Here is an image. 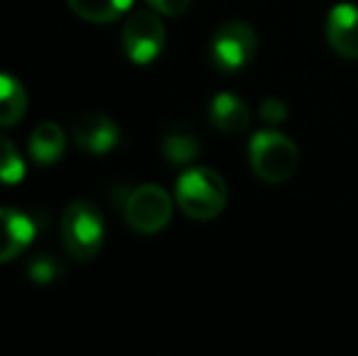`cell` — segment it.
<instances>
[{"label":"cell","mask_w":358,"mask_h":356,"mask_svg":"<svg viewBox=\"0 0 358 356\" xmlns=\"http://www.w3.org/2000/svg\"><path fill=\"white\" fill-rule=\"evenodd\" d=\"M151 5V10L161 15H169V17H176V15L185 13L190 8V0H146Z\"/></svg>","instance_id":"cell-18"},{"label":"cell","mask_w":358,"mask_h":356,"mask_svg":"<svg viewBox=\"0 0 358 356\" xmlns=\"http://www.w3.org/2000/svg\"><path fill=\"white\" fill-rule=\"evenodd\" d=\"M24 178V162L17 147L5 134H0V183L15 185Z\"/></svg>","instance_id":"cell-15"},{"label":"cell","mask_w":358,"mask_h":356,"mask_svg":"<svg viewBox=\"0 0 358 356\" xmlns=\"http://www.w3.org/2000/svg\"><path fill=\"white\" fill-rule=\"evenodd\" d=\"M261 118H264V122H268V124L285 122V118H287L285 103H283V100H278V98H268L264 105H261Z\"/></svg>","instance_id":"cell-17"},{"label":"cell","mask_w":358,"mask_h":356,"mask_svg":"<svg viewBox=\"0 0 358 356\" xmlns=\"http://www.w3.org/2000/svg\"><path fill=\"white\" fill-rule=\"evenodd\" d=\"M173 218V200L161 185L144 183L124 198V220L142 234H156Z\"/></svg>","instance_id":"cell-4"},{"label":"cell","mask_w":358,"mask_h":356,"mask_svg":"<svg viewBox=\"0 0 358 356\" xmlns=\"http://www.w3.org/2000/svg\"><path fill=\"white\" fill-rule=\"evenodd\" d=\"M37 227L22 210L0 208V264L13 262L32 244Z\"/></svg>","instance_id":"cell-9"},{"label":"cell","mask_w":358,"mask_h":356,"mask_svg":"<svg viewBox=\"0 0 358 356\" xmlns=\"http://www.w3.org/2000/svg\"><path fill=\"white\" fill-rule=\"evenodd\" d=\"M161 149H164L166 162L173 164V166H185V164H190L200 154L198 139L190 132H183V129H176V132L166 134Z\"/></svg>","instance_id":"cell-14"},{"label":"cell","mask_w":358,"mask_h":356,"mask_svg":"<svg viewBox=\"0 0 358 356\" xmlns=\"http://www.w3.org/2000/svg\"><path fill=\"white\" fill-rule=\"evenodd\" d=\"M27 113V90L10 73H0V127H13Z\"/></svg>","instance_id":"cell-12"},{"label":"cell","mask_w":358,"mask_h":356,"mask_svg":"<svg viewBox=\"0 0 358 356\" xmlns=\"http://www.w3.org/2000/svg\"><path fill=\"white\" fill-rule=\"evenodd\" d=\"M132 3L134 0H69V8L88 22L105 24L127 13Z\"/></svg>","instance_id":"cell-13"},{"label":"cell","mask_w":358,"mask_h":356,"mask_svg":"<svg viewBox=\"0 0 358 356\" xmlns=\"http://www.w3.org/2000/svg\"><path fill=\"white\" fill-rule=\"evenodd\" d=\"M62 273H64L62 264L54 257H47V254H39V257H34L32 262L27 264L29 280H34V283H39V285L54 283V280L62 278Z\"/></svg>","instance_id":"cell-16"},{"label":"cell","mask_w":358,"mask_h":356,"mask_svg":"<svg viewBox=\"0 0 358 356\" xmlns=\"http://www.w3.org/2000/svg\"><path fill=\"white\" fill-rule=\"evenodd\" d=\"M73 142L90 154H105L117 147L120 129L110 118L100 113H80L71 122Z\"/></svg>","instance_id":"cell-7"},{"label":"cell","mask_w":358,"mask_h":356,"mask_svg":"<svg viewBox=\"0 0 358 356\" xmlns=\"http://www.w3.org/2000/svg\"><path fill=\"white\" fill-rule=\"evenodd\" d=\"M210 122L220 132L236 134L244 132L251 124V110L239 95L234 93H217L210 103Z\"/></svg>","instance_id":"cell-10"},{"label":"cell","mask_w":358,"mask_h":356,"mask_svg":"<svg viewBox=\"0 0 358 356\" xmlns=\"http://www.w3.org/2000/svg\"><path fill=\"white\" fill-rule=\"evenodd\" d=\"M327 42L339 57L358 59V5L339 3L327 15Z\"/></svg>","instance_id":"cell-8"},{"label":"cell","mask_w":358,"mask_h":356,"mask_svg":"<svg viewBox=\"0 0 358 356\" xmlns=\"http://www.w3.org/2000/svg\"><path fill=\"white\" fill-rule=\"evenodd\" d=\"M210 52H213V62L222 71H239L246 64H251V59L259 52V34L249 22L231 20L215 32Z\"/></svg>","instance_id":"cell-5"},{"label":"cell","mask_w":358,"mask_h":356,"mask_svg":"<svg viewBox=\"0 0 358 356\" xmlns=\"http://www.w3.org/2000/svg\"><path fill=\"white\" fill-rule=\"evenodd\" d=\"M64 152H66V134L57 122H42L34 127L29 137V157L37 166H52L62 162Z\"/></svg>","instance_id":"cell-11"},{"label":"cell","mask_w":358,"mask_h":356,"mask_svg":"<svg viewBox=\"0 0 358 356\" xmlns=\"http://www.w3.org/2000/svg\"><path fill=\"white\" fill-rule=\"evenodd\" d=\"M62 239L69 257L85 264L98 257L105 242V222L100 210L88 200H73L62 215Z\"/></svg>","instance_id":"cell-3"},{"label":"cell","mask_w":358,"mask_h":356,"mask_svg":"<svg viewBox=\"0 0 358 356\" xmlns=\"http://www.w3.org/2000/svg\"><path fill=\"white\" fill-rule=\"evenodd\" d=\"M227 183L208 166H193L176 183V200L193 220H215L227 205Z\"/></svg>","instance_id":"cell-1"},{"label":"cell","mask_w":358,"mask_h":356,"mask_svg":"<svg viewBox=\"0 0 358 356\" xmlns=\"http://www.w3.org/2000/svg\"><path fill=\"white\" fill-rule=\"evenodd\" d=\"M166 44V27L159 20L156 10H137L127 17L122 27V49L129 62L146 66L151 64Z\"/></svg>","instance_id":"cell-6"},{"label":"cell","mask_w":358,"mask_h":356,"mask_svg":"<svg viewBox=\"0 0 358 356\" xmlns=\"http://www.w3.org/2000/svg\"><path fill=\"white\" fill-rule=\"evenodd\" d=\"M249 162L254 173L264 183H285L300 166V152L290 137L275 129H261L254 134L249 147Z\"/></svg>","instance_id":"cell-2"}]
</instances>
